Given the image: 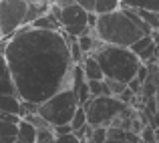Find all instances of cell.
Instances as JSON below:
<instances>
[{
    "label": "cell",
    "mask_w": 159,
    "mask_h": 143,
    "mask_svg": "<svg viewBox=\"0 0 159 143\" xmlns=\"http://www.w3.org/2000/svg\"><path fill=\"white\" fill-rule=\"evenodd\" d=\"M4 57L16 93L24 101L43 103L51 95L70 87L75 62L62 30H43L22 24L8 36Z\"/></svg>",
    "instance_id": "obj_1"
},
{
    "label": "cell",
    "mask_w": 159,
    "mask_h": 143,
    "mask_svg": "<svg viewBox=\"0 0 159 143\" xmlns=\"http://www.w3.org/2000/svg\"><path fill=\"white\" fill-rule=\"evenodd\" d=\"M93 30L103 43L119 44V47H129L139 36L153 32L131 6H119L117 10L99 14Z\"/></svg>",
    "instance_id": "obj_2"
},
{
    "label": "cell",
    "mask_w": 159,
    "mask_h": 143,
    "mask_svg": "<svg viewBox=\"0 0 159 143\" xmlns=\"http://www.w3.org/2000/svg\"><path fill=\"white\" fill-rule=\"evenodd\" d=\"M99 65L103 69V75L107 79H115L121 83H129L137 75V69L141 67V61L129 47L119 44H103L99 50H95Z\"/></svg>",
    "instance_id": "obj_3"
},
{
    "label": "cell",
    "mask_w": 159,
    "mask_h": 143,
    "mask_svg": "<svg viewBox=\"0 0 159 143\" xmlns=\"http://www.w3.org/2000/svg\"><path fill=\"white\" fill-rule=\"evenodd\" d=\"M79 107V99L75 95V91L70 87L58 91V93L51 95L48 99H44L43 103H39V115H43L48 121V125H66L73 119V113Z\"/></svg>",
    "instance_id": "obj_4"
},
{
    "label": "cell",
    "mask_w": 159,
    "mask_h": 143,
    "mask_svg": "<svg viewBox=\"0 0 159 143\" xmlns=\"http://www.w3.org/2000/svg\"><path fill=\"white\" fill-rule=\"evenodd\" d=\"M83 107L87 111L89 125H105V127H109L129 105L123 103L115 95H99V97H91Z\"/></svg>",
    "instance_id": "obj_5"
},
{
    "label": "cell",
    "mask_w": 159,
    "mask_h": 143,
    "mask_svg": "<svg viewBox=\"0 0 159 143\" xmlns=\"http://www.w3.org/2000/svg\"><path fill=\"white\" fill-rule=\"evenodd\" d=\"M51 12L58 18L61 22V30L69 36H79L83 35L85 30H89L87 26V10L81 8L77 2L70 4V6H65V8H58L51 4Z\"/></svg>",
    "instance_id": "obj_6"
},
{
    "label": "cell",
    "mask_w": 159,
    "mask_h": 143,
    "mask_svg": "<svg viewBox=\"0 0 159 143\" xmlns=\"http://www.w3.org/2000/svg\"><path fill=\"white\" fill-rule=\"evenodd\" d=\"M26 2L24 0H0V28L2 36H12L24 24Z\"/></svg>",
    "instance_id": "obj_7"
},
{
    "label": "cell",
    "mask_w": 159,
    "mask_h": 143,
    "mask_svg": "<svg viewBox=\"0 0 159 143\" xmlns=\"http://www.w3.org/2000/svg\"><path fill=\"white\" fill-rule=\"evenodd\" d=\"M129 48L139 57L141 62H151V61H157L159 57V47L157 43L153 40L151 35H143L135 40L133 44H129Z\"/></svg>",
    "instance_id": "obj_8"
},
{
    "label": "cell",
    "mask_w": 159,
    "mask_h": 143,
    "mask_svg": "<svg viewBox=\"0 0 159 143\" xmlns=\"http://www.w3.org/2000/svg\"><path fill=\"white\" fill-rule=\"evenodd\" d=\"M70 89L75 91L79 99V105H85L87 101L91 99V93H89V85H87V77L83 73L81 65H75L73 67V81H70Z\"/></svg>",
    "instance_id": "obj_9"
},
{
    "label": "cell",
    "mask_w": 159,
    "mask_h": 143,
    "mask_svg": "<svg viewBox=\"0 0 159 143\" xmlns=\"http://www.w3.org/2000/svg\"><path fill=\"white\" fill-rule=\"evenodd\" d=\"M26 2V14H24V24H30L36 20L40 14L48 12L51 8V0H24Z\"/></svg>",
    "instance_id": "obj_10"
},
{
    "label": "cell",
    "mask_w": 159,
    "mask_h": 143,
    "mask_svg": "<svg viewBox=\"0 0 159 143\" xmlns=\"http://www.w3.org/2000/svg\"><path fill=\"white\" fill-rule=\"evenodd\" d=\"M2 93H16V87H14V79H12V73H10L6 57L0 54V95Z\"/></svg>",
    "instance_id": "obj_11"
},
{
    "label": "cell",
    "mask_w": 159,
    "mask_h": 143,
    "mask_svg": "<svg viewBox=\"0 0 159 143\" xmlns=\"http://www.w3.org/2000/svg\"><path fill=\"white\" fill-rule=\"evenodd\" d=\"M79 65H81V69H83V73H85L87 79H105L103 69H101V65H99L95 54H85Z\"/></svg>",
    "instance_id": "obj_12"
},
{
    "label": "cell",
    "mask_w": 159,
    "mask_h": 143,
    "mask_svg": "<svg viewBox=\"0 0 159 143\" xmlns=\"http://www.w3.org/2000/svg\"><path fill=\"white\" fill-rule=\"evenodd\" d=\"M30 26H34V28H43V30H61V22H58V18L51 12V8H48V12L40 14L36 20H32Z\"/></svg>",
    "instance_id": "obj_13"
},
{
    "label": "cell",
    "mask_w": 159,
    "mask_h": 143,
    "mask_svg": "<svg viewBox=\"0 0 159 143\" xmlns=\"http://www.w3.org/2000/svg\"><path fill=\"white\" fill-rule=\"evenodd\" d=\"M36 131H39V129H36L32 123H28L26 119H20L18 121V129H16V137L22 139V141H26V143H34L36 141Z\"/></svg>",
    "instance_id": "obj_14"
},
{
    "label": "cell",
    "mask_w": 159,
    "mask_h": 143,
    "mask_svg": "<svg viewBox=\"0 0 159 143\" xmlns=\"http://www.w3.org/2000/svg\"><path fill=\"white\" fill-rule=\"evenodd\" d=\"M0 109H2V111L12 113V115H18L20 97L16 95V93H2V95H0Z\"/></svg>",
    "instance_id": "obj_15"
},
{
    "label": "cell",
    "mask_w": 159,
    "mask_h": 143,
    "mask_svg": "<svg viewBox=\"0 0 159 143\" xmlns=\"http://www.w3.org/2000/svg\"><path fill=\"white\" fill-rule=\"evenodd\" d=\"M18 123L14 121H0V143H12L16 139Z\"/></svg>",
    "instance_id": "obj_16"
},
{
    "label": "cell",
    "mask_w": 159,
    "mask_h": 143,
    "mask_svg": "<svg viewBox=\"0 0 159 143\" xmlns=\"http://www.w3.org/2000/svg\"><path fill=\"white\" fill-rule=\"evenodd\" d=\"M135 10H137V14L143 18V22L147 24L151 30H157L159 18H157V12H155V10H149V8H135Z\"/></svg>",
    "instance_id": "obj_17"
},
{
    "label": "cell",
    "mask_w": 159,
    "mask_h": 143,
    "mask_svg": "<svg viewBox=\"0 0 159 143\" xmlns=\"http://www.w3.org/2000/svg\"><path fill=\"white\" fill-rule=\"evenodd\" d=\"M121 6H131V8H149V10L159 12V0H121Z\"/></svg>",
    "instance_id": "obj_18"
},
{
    "label": "cell",
    "mask_w": 159,
    "mask_h": 143,
    "mask_svg": "<svg viewBox=\"0 0 159 143\" xmlns=\"http://www.w3.org/2000/svg\"><path fill=\"white\" fill-rule=\"evenodd\" d=\"M87 85H89V93H91V97L109 95L105 79H87Z\"/></svg>",
    "instance_id": "obj_19"
},
{
    "label": "cell",
    "mask_w": 159,
    "mask_h": 143,
    "mask_svg": "<svg viewBox=\"0 0 159 143\" xmlns=\"http://www.w3.org/2000/svg\"><path fill=\"white\" fill-rule=\"evenodd\" d=\"M121 6V0H95V10L97 14H105V12L117 10Z\"/></svg>",
    "instance_id": "obj_20"
},
{
    "label": "cell",
    "mask_w": 159,
    "mask_h": 143,
    "mask_svg": "<svg viewBox=\"0 0 159 143\" xmlns=\"http://www.w3.org/2000/svg\"><path fill=\"white\" fill-rule=\"evenodd\" d=\"M89 121H87V111L83 105H79L77 111L73 113V119H70V127H73V131H77V129H81L83 125H87Z\"/></svg>",
    "instance_id": "obj_21"
},
{
    "label": "cell",
    "mask_w": 159,
    "mask_h": 143,
    "mask_svg": "<svg viewBox=\"0 0 159 143\" xmlns=\"http://www.w3.org/2000/svg\"><path fill=\"white\" fill-rule=\"evenodd\" d=\"M107 139V127L105 125H93V129H91L89 137H87L85 141H91V143H105Z\"/></svg>",
    "instance_id": "obj_22"
},
{
    "label": "cell",
    "mask_w": 159,
    "mask_h": 143,
    "mask_svg": "<svg viewBox=\"0 0 159 143\" xmlns=\"http://www.w3.org/2000/svg\"><path fill=\"white\" fill-rule=\"evenodd\" d=\"M105 83H107V91H109V95H115V97H119L125 89H127V83L115 81V79H107V77H105Z\"/></svg>",
    "instance_id": "obj_23"
},
{
    "label": "cell",
    "mask_w": 159,
    "mask_h": 143,
    "mask_svg": "<svg viewBox=\"0 0 159 143\" xmlns=\"http://www.w3.org/2000/svg\"><path fill=\"white\" fill-rule=\"evenodd\" d=\"M22 119H26L28 123H32L36 129H47V127H51V125H48V121L44 119L43 115H39V111H34V113H28V115H26V117H22Z\"/></svg>",
    "instance_id": "obj_24"
},
{
    "label": "cell",
    "mask_w": 159,
    "mask_h": 143,
    "mask_svg": "<svg viewBox=\"0 0 159 143\" xmlns=\"http://www.w3.org/2000/svg\"><path fill=\"white\" fill-rule=\"evenodd\" d=\"M52 143H81V139L75 135V131H70V133H65V135H54Z\"/></svg>",
    "instance_id": "obj_25"
},
{
    "label": "cell",
    "mask_w": 159,
    "mask_h": 143,
    "mask_svg": "<svg viewBox=\"0 0 159 143\" xmlns=\"http://www.w3.org/2000/svg\"><path fill=\"white\" fill-rule=\"evenodd\" d=\"M70 131H73L70 123H66V125H54V127H52L54 135H65V133H70Z\"/></svg>",
    "instance_id": "obj_26"
},
{
    "label": "cell",
    "mask_w": 159,
    "mask_h": 143,
    "mask_svg": "<svg viewBox=\"0 0 159 143\" xmlns=\"http://www.w3.org/2000/svg\"><path fill=\"white\" fill-rule=\"evenodd\" d=\"M81 8H85L87 12H93L95 10V0H75Z\"/></svg>",
    "instance_id": "obj_27"
},
{
    "label": "cell",
    "mask_w": 159,
    "mask_h": 143,
    "mask_svg": "<svg viewBox=\"0 0 159 143\" xmlns=\"http://www.w3.org/2000/svg\"><path fill=\"white\" fill-rule=\"evenodd\" d=\"M0 121H14V123H18L20 117H18V115H12V113L2 111V109H0Z\"/></svg>",
    "instance_id": "obj_28"
},
{
    "label": "cell",
    "mask_w": 159,
    "mask_h": 143,
    "mask_svg": "<svg viewBox=\"0 0 159 143\" xmlns=\"http://www.w3.org/2000/svg\"><path fill=\"white\" fill-rule=\"evenodd\" d=\"M97 12H87V26L89 28H95V24H97Z\"/></svg>",
    "instance_id": "obj_29"
},
{
    "label": "cell",
    "mask_w": 159,
    "mask_h": 143,
    "mask_svg": "<svg viewBox=\"0 0 159 143\" xmlns=\"http://www.w3.org/2000/svg\"><path fill=\"white\" fill-rule=\"evenodd\" d=\"M51 4L58 8H65V6H70V4H75V0H51Z\"/></svg>",
    "instance_id": "obj_30"
},
{
    "label": "cell",
    "mask_w": 159,
    "mask_h": 143,
    "mask_svg": "<svg viewBox=\"0 0 159 143\" xmlns=\"http://www.w3.org/2000/svg\"><path fill=\"white\" fill-rule=\"evenodd\" d=\"M105 143H129L127 139H117V137H107Z\"/></svg>",
    "instance_id": "obj_31"
},
{
    "label": "cell",
    "mask_w": 159,
    "mask_h": 143,
    "mask_svg": "<svg viewBox=\"0 0 159 143\" xmlns=\"http://www.w3.org/2000/svg\"><path fill=\"white\" fill-rule=\"evenodd\" d=\"M155 115H157V121H159V91L155 93Z\"/></svg>",
    "instance_id": "obj_32"
},
{
    "label": "cell",
    "mask_w": 159,
    "mask_h": 143,
    "mask_svg": "<svg viewBox=\"0 0 159 143\" xmlns=\"http://www.w3.org/2000/svg\"><path fill=\"white\" fill-rule=\"evenodd\" d=\"M12 143H26V141H22V139H18V137H16V139L12 141Z\"/></svg>",
    "instance_id": "obj_33"
},
{
    "label": "cell",
    "mask_w": 159,
    "mask_h": 143,
    "mask_svg": "<svg viewBox=\"0 0 159 143\" xmlns=\"http://www.w3.org/2000/svg\"><path fill=\"white\" fill-rule=\"evenodd\" d=\"M0 39H4V36H2V28H0Z\"/></svg>",
    "instance_id": "obj_34"
},
{
    "label": "cell",
    "mask_w": 159,
    "mask_h": 143,
    "mask_svg": "<svg viewBox=\"0 0 159 143\" xmlns=\"http://www.w3.org/2000/svg\"><path fill=\"white\" fill-rule=\"evenodd\" d=\"M157 18H159V12H157ZM157 30H159V26H157Z\"/></svg>",
    "instance_id": "obj_35"
},
{
    "label": "cell",
    "mask_w": 159,
    "mask_h": 143,
    "mask_svg": "<svg viewBox=\"0 0 159 143\" xmlns=\"http://www.w3.org/2000/svg\"><path fill=\"white\" fill-rule=\"evenodd\" d=\"M81 143H91V141H81Z\"/></svg>",
    "instance_id": "obj_36"
}]
</instances>
